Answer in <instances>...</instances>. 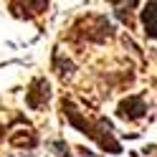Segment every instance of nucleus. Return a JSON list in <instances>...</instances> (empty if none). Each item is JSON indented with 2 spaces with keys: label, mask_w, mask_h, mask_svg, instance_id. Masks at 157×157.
I'll list each match as a JSON object with an SVG mask.
<instances>
[{
  "label": "nucleus",
  "mask_w": 157,
  "mask_h": 157,
  "mask_svg": "<svg viewBox=\"0 0 157 157\" xmlns=\"http://www.w3.org/2000/svg\"><path fill=\"white\" fill-rule=\"evenodd\" d=\"M144 112L147 106L142 96H129L119 104V117H124V119H140V117H144Z\"/></svg>",
  "instance_id": "obj_1"
},
{
  "label": "nucleus",
  "mask_w": 157,
  "mask_h": 157,
  "mask_svg": "<svg viewBox=\"0 0 157 157\" xmlns=\"http://www.w3.org/2000/svg\"><path fill=\"white\" fill-rule=\"evenodd\" d=\"M144 28H147V36H155V3H150L144 8Z\"/></svg>",
  "instance_id": "obj_2"
}]
</instances>
